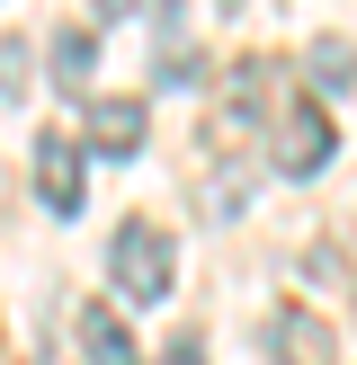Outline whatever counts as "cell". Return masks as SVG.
Listing matches in <instances>:
<instances>
[{
    "label": "cell",
    "instance_id": "obj_1",
    "mask_svg": "<svg viewBox=\"0 0 357 365\" xmlns=\"http://www.w3.org/2000/svg\"><path fill=\"white\" fill-rule=\"evenodd\" d=\"M107 285H116L125 303H170V285H178V241L161 223H143V214H125L116 232H107Z\"/></svg>",
    "mask_w": 357,
    "mask_h": 365
},
{
    "label": "cell",
    "instance_id": "obj_2",
    "mask_svg": "<svg viewBox=\"0 0 357 365\" xmlns=\"http://www.w3.org/2000/svg\"><path fill=\"white\" fill-rule=\"evenodd\" d=\"M331 152H339V125L321 116V98H295V107L277 116V134H268V160H277L286 178H321Z\"/></svg>",
    "mask_w": 357,
    "mask_h": 365
},
{
    "label": "cell",
    "instance_id": "obj_3",
    "mask_svg": "<svg viewBox=\"0 0 357 365\" xmlns=\"http://www.w3.org/2000/svg\"><path fill=\"white\" fill-rule=\"evenodd\" d=\"M36 196H45L54 223L81 214V143L71 134H36Z\"/></svg>",
    "mask_w": 357,
    "mask_h": 365
},
{
    "label": "cell",
    "instance_id": "obj_4",
    "mask_svg": "<svg viewBox=\"0 0 357 365\" xmlns=\"http://www.w3.org/2000/svg\"><path fill=\"white\" fill-rule=\"evenodd\" d=\"M268 356L277 365H331V321L313 303H277L268 312Z\"/></svg>",
    "mask_w": 357,
    "mask_h": 365
},
{
    "label": "cell",
    "instance_id": "obj_5",
    "mask_svg": "<svg viewBox=\"0 0 357 365\" xmlns=\"http://www.w3.org/2000/svg\"><path fill=\"white\" fill-rule=\"evenodd\" d=\"M89 152L134 160L143 152V98H89Z\"/></svg>",
    "mask_w": 357,
    "mask_h": 365
},
{
    "label": "cell",
    "instance_id": "obj_6",
    "mask_svg": "<svg viewBox=\"0 0 357 365\" xmlns=\"http://www.w3.org/2000/svg\"><path fill=\"white\" fill-rule=\"evenodd\" d=\"M81 356H89V365H143L134 330H125L107 303H89V312H81Z\"/></svg>",
    "mask_w": 357,
    "mask_h": 365
},
{
    "label": "cell",
    "instance_id": "obj_7",
    "mask_svg": "<svg viewBox=\"0 0 357 365\" xmlns=\"http://www.w3.org/2000/svg\"><path fill=\"white\" fill-rule=\"evenodd\" d=\"M54 89H71V98L89 89V36H81V27L54 36Z\"/></svg>",
    "mask_w": 357,
    "mask_h": 365
},
{
    "label": "cell",
    "instance_id": "obj_8",
    "mask_svg": "<svg viewBox=\"0 0 357 365\" xmlns=\"http://www.w3.org/2000/svg\"><path fill=\"white\" fill-rule=\"evenodd\" d=\"M348 71H357V45H348V36H321V45H313V81L321 89H348Z\"/></svg>",
    "mask_w": 357,
    "mask_h": 365
},
{
    "label": "cell",
    "instance_id": "obj_9",
    "mask_svg": "<svg viewBox=\"0 0 357 365\" xmlns=\"http://www.w3.org/2000/svg\"><path fill=\"white\" fill-rule=\"evenodd\" d=\"M0 98H27V36L0 45Z\"/></svg>",
    "mask_w": 357,
    "mask_h": 365
},
{
    "label": "cell",
    "instance_id": "obj_10",
    "mask_svg": "<svg viewBox=\"0 0 357 365\" xmlns=\"http://www.w3.org/2000/svg\"><path fill=\"white\" fill-rule=\"evenodd\" d=\"M161 365H206V339H170V348H161Z\"/></svg>",
    "mask_w": 357,
    "mask_h": 365
},
{
    "label": "cell",
    "instance_id": "obj_11",
    "mask_svg": "<svg viewBox=\"0 0 357 365\" xmlns=\"http://www.w3.org/2000/svg\"><path fill=\"white\" fill-rule=\"evenodd\" d=\"M27 365H54V356H27Z\"/></svg>",
    "mask_w": 357,
    "mask_h": 365
}]
</instances>
